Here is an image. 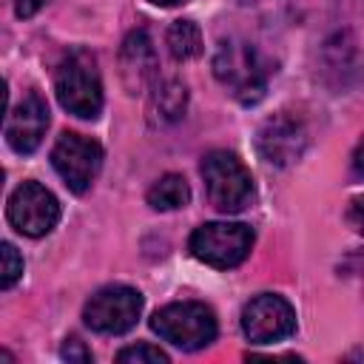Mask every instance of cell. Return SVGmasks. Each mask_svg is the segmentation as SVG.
I'll list each match as a JSON object with an SVG mask.
<instances>
[{"mask_svg": "<svg viewBox=\"0 0 364 364\" xmlns=\"http://www.w3.org/2000/svg\"><path fill=\"white\" fill-rule=\"evenodd\" d=\"M54 91L68 114L80 119H97L102 111V82L94 54L85 48L68 51L57 65Z\"/></svg>", "mask_w": 364, "mask_h": 364, "instance_id": "1", "label": "cell"}, {"mask_svg": "<svg viewBox=\"0 0 364 364\" xmlns=\"http://www.w3.org/2000/svg\"><path fill=\"white\" fill-rule=\"evenodd\" d=\"M151 330L162 341H168L179 350H199L216 338L219 324H216V313L208 304L173 301V304L159 307L151 316Z\"/></svg>", "mask_w": 364, "mask_h": 364, "instance_id": "2", "label": "cell"}, {"mask_svg": "<svg viewBox=\"0 0 364 364\" xmlns=\"http://www.w3.org/2000/svg\"><path fill=\"white\" fill-rule=\"evenodd\" d=\"M213 74L245 105H253L264 97L267 68L247 43H239V40L219 43L216 57H213Z\"/></svg>", "mask_w": 364, "mask_h": 364, "instance_id": "3", "label": "cell"}, {"mask_svg": "<svg viewBox=\"0 0 364 364\" xmlns=\"http://www.w3.org/2000/svg\"><path fill=\"white\" fill-rule=\"evenodd\" d=\"M208 199L222 213H242L253 202V176L230 151H210L202 159Z\"/></svg>", "mask_w": 364, "mask_h": 364, "instance_id": "4", "label": "cell"}, {"mask_svg": "<svg viewBox=\"0 0 364 364\" xmlns=\"http://www.w3.org/2000/svg\"><path fill=\"white\" fill-rule=\"evenodd\" d=\"M191 253L219 270L236 267L253 247V230L245 222H205L191 233Z\"/></svg>", "mask_w": 364, "mask_h": 364, "instance_id": "5", "label": "cell"}, {"mask_svg": "<svg viewBox=\"0 0 364 364\" xmlns=\"http://www.w3.org/2000/svg\"><path fill=\"white\" fill-rule=\"evenodd\" d=\"M51 165L60 173V179L68 185V191L85 193L102 168V145L91 136L65 131L57 136L51 148Z\"/></svg>", "mask_w": 364, "mask_h": 364, "instance_id": "6", "label": "cell"}, {"mask_svg": "<svg viewBox=\"0 0 364 364\" xmlns=\"http://www.w3.org/2000/svg\"><path fill=\"white\" fill-rule=\"evenodd\" d=\"M142 313V293L125 284H111L97 290L82 310L85 324L102 336H122L128 333Z\"/></svg>", "mask_w": 364, "mask_h": 364, "instance_id": "7", "label": "cell"}, {"mask_svg": "<svg viewBox=\"0 0 364 364\" xmlns=\"http://www.w3.org/2000/svg\"><path fill=\"white\" fill-rule=\"evenodd\" d=\"M6 216L23 236L40 239V236L51 233L54 225L60 222V202L40 182H23L11 191Z\"/></svg>", "mask_w": 364, "mask_h": 364, "instance_id": "8", "label": "cell"}, {"mask_svg": "<svg viewBox=\"0 0 364 364\" xmlns=\"http://www.w3.org/2000/svg\"><path fill=\"white\" fill-rule=\"evenodd\" d=\"M296 330V310L276 293L250 299L242 310V333L253 344H276Z\"/></svg>", "mask_w": 364, "mask_h": 364, "instance_id": "9", "label": "cell"}, {"mask_svg": "<svg viewBox=\"0 0 364 364\" xmlns=\"http://www.w3.org/2000/svg\"><path fill=\"white\" fill-rule=\"evenodd\" d=\"M48 128V105L40 94H26L6 119V142L14 154H31Z\"/></svg>", "mask_w": 364, "mask_h": 364, "instance_id": "10", "label": "cell"}, {"mask_svg": "<svg viewBox=\"0 0 364 364\" xmlns=\"http://www.w3.org/2000/svg\"><path fill=\"white\" fill-rule=\"evenodd\" d=\"M256 142H259V151H262V156L267 162L287 165V162H293L304 151L307 136H304V131H301V125L296 119H290V117H273V119H267L262 125Z\"/></svg>", "mask_w": 364, "mask_h": 364, "instance_id": "11", "label": "cell"}, {"mask_svg": "<svg viewBox=\"0 0 364 364\" xmlns=\"http://www.w3.org/2000/svg\"><path fill=\"white\" fill-rule=\"evenodd\" d=\"M154 46L148 40L145 31H131L125 46H122V80L131 88V94H136L154 74Z\"/></svg>", "mask_w": 364, "mask_h": 364, "instance_id": "12", "label": "cell"}, {"mask_svg": "<svg viewBox=\"0 0 364 364\" xmlns=\"http://www.w3.org/2000/svg\"><path fill=\"white\" fill-rule=\"evenodd\" d=\"M188 202H191V188L179 173L159 176L148 191V205L154 210H176V208H185Z\"/></svg>", "mask_w": 364, "mask_h": 364, "instance_id": "13", "label": "cell"}, {"mask_svg": "<svg viewBox=\"0 0 364 364\" xmlns=\"http://www.w3.org/2000/svg\"><path fill=\"white\" fill-rule=\"evenodd\" d=\"M165 43L173 60H193L202 54V31L193 20H173L168 26Z\"/></svg>", "mask_w": 364, "mask_h": 364, "instance_id": "14", "label": "cell"}, {"mask_svg": "<svg viewBox=\"0 0 364 364\" xmlns=\"http://www.w3.org/2000/svg\"><path fill=\"white\" fill-rule=\"evenodd\" d=\"M0 259H3V273H0V287L3 290H11L17 284V279L23 276V256L17 253L14 245L3 242L0 247Z\"/></svg>", "mask_w": 364, "mask_h": 364, "instance_id": "15", "label": "cell"}, {"mask_svg": "<svg viewBox=\"0 0 364 364\" xmlns=\"http://www.w3.org/2000/svg\"><path fill=\"white\" fill-rule=\"evenodd\" d=\"M117 361L122 364H168V355L154 344H134L117 353Z\"/></svg>", "mask_w": 364, "mask_h": 364, "instance_id": "16", "label": "cell"}, {"mask_svg": "<svg viewBox=\"0 0 364 364\" xmlns=\"http://www.w3.org/2000/svg\"><path fill=\"white\" fill-rule=\"evenodd\" d=\"M63 358H65V361H91V353L82 347L80 338H65V344H63Z\"/></svg>", "mask_w": 364, "mask_h": 364, "instance_id": "17", "label": "cell"}, {"mask_svg": "<svg viewBox=\"0 0 364 364\" xmlns=\"http://www.w3.org/2000/svg\"><path fill=\"white\" fill-rule=\"evenodd\" d=\"M347 219H350V225H353L358 233H364V193L355 196V199L350 202V213H347Z\"/></svg>", "mask_w": 364, "mask_h": 364, "instance_id": "18", "label": "cell"}, {"mask_svg": "<svg viewBox=\"0 0 364 364\" xmlns=\"http://www.w3.org/2000/svg\"><path fill=\"white\" fill-rule=\"evenodd\" d=\"M46 0H14V11L17 17H34L40 9H43Z\"/></svg>", "mask_w": 364, "mask_h": 364, "instance_id": "19", "label": "cell"}, {"mask_svg": "<svg viewBox=\"0 0 364 364\" xmlns=\"http://www.w3.org/2000/svg\"><path fill=\"white\" fill-rule=\"evenodd\" d=\"M353 165H355V171L364 173V139L358 142V148H355V154H353Z\"/></svg>", "mask_w": 364, "mask_h": 364, "instance_id": "20", "label": "cell"}, {"mask_svg": "<svg viewBox=\"0 0 364 364\" xmlns=\"http://www.w3.org/2000/svg\"><path fill=\"white\" fill-rule=\"evenodd\" d=\"M151 3H154V6H165V9H168V6H182V3H188V0H151Z\"/></svg>", "mask_w": 364, "mask_h": 364, "instance_id": "21", "label": "cell"}]
</instances>
